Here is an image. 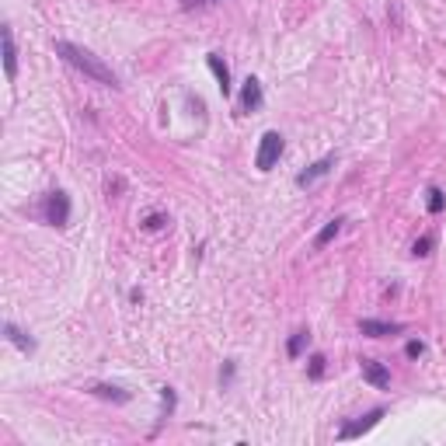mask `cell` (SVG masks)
<instances>
[{"label":"cell","mask_w":446,"mask_h":446,"mask_svg":"<svg viewBox=\"0 0 446 446\" xmlns=\"http://www.w3.org/2000/svg\"><path fill=\"white\" fill-rule=\"evenodd\" d=\"M52 49H56V56H60L63 63H70L74 70H81L84 77L105 84V87H112V91H119V77H116V70H112L108 63H101V60H98L91 49H84V45H77V42H67V39H60Z\"/></svg>","instance_id":"6da1fadb"},{"label":"cell","mask_w":446,"mask_h":446,"mask_svg":"<svg viewBox=\"0 0 446 446\" xmlns=\"http://www.w3.org/2000/svg\"><path fill=\"white\" fill-rule=\"evenodd\" d=\"M42 216H45V223L49 227H67V220H70V199H67V192H49L45 199H42Z\"/></svg>","instance_id":"7a4b0ae2"},{"label":"cell","mask_w":446,"mask_h":446,"mask_svg":"<svg viewBox=\"0 0 446 446\" xmlns=\"http://www.w3.org/2000/svg\"><path fill=\"white\" fill-rule=\"evenodd\" d=\"M279 157H283V136L279 133H265L262 143H258V157H255L258 171H272L279 164Z\"/></svg>","instance_id":"3957f363"},{"label":"cell","mask_w":446,"mask_h":446,"mask_svg":"<svg viewBox=\"0 0 446 446\" xmlns=\"http://www.w3.org/2000/svg\"><path fill=\"white\" fill-rule=\"evenodd\" d=\"M384 415H387V408H373V411H366L363 418H356V422H345V425H342L335 436H338V440H359V436H363V433H369V429H373V425H377Z\"/></svg>","instance_id":"277c9868"},{"label":"cell","mask_w":446,"mask_h":446,"mask_svg":"<svg viewBox=\"0 0 446 446\" xmlns=\"http://www.w3.org/2000/svg\"><path fill=\"white\" fill-rule=\"evenodd\" d=\"M359 369H363L366 384H373V387H380V391H384V387H391V369H387L384 363H377V359H363Z\"/></svg>","instance_id":"5b68a950"},{"label":"cell","mask_w":446,"mask_h":446,"mask_svg":"<svg viewBox=\"0 0 446 446\" xmlns=\"http://www.w3.org/2000/svg\"><path fill=\"white\" fill-rule=\"evenodd\" d=\"M206 67L213 70V77H216V84H220V94L230 98V91H234V87H230V67L220 60V52H209V56H206Z\"/></svg>","instance_id":"8992f818"},{"label":"cell","mask_w":446,"mask_h":446,"mask_svg":"<svg viewBox=\"0 0 446 446\" xmlns=\"http://www.w3.org/2000/svg\"><path fill=\"white\" fill-rule=\"evenodd\" d=\"M0 39H4V74H7V81H14L18 77V49H14V35L7 25L0 28Z\"/></svg>","instance_id":"52a82bcc"},{"label":"cell","mask_w":446,"mask_h":446,"mask_svg":"<svg viewBox=\"0 0 446 446\" xmlns=\"http://www.w3.org/2000/svg\"><path fill=\"white\" fill-rule=\"evenodd\" d=\"M331 167H335V157H321L318 164H311L307 171H300V174H296V185H300V189H311L314 182H321V178H325Z\"/></svg>","instance_id":"ba28073f"},{"label":"cell","mask_w":446,"mask_h":446,"mask_svg":"<svg viewBox=\"0 0 446 446\" xmlns=\"http://www.w3.org/2000/svg\"><path fill=\"white\" fill-rule=\"evenodd\" d=\"M359 331L369 335V338H387V335H401L405 325H398V321H373V318H366V321H359Z\"/></svg>","instance_id":"9c48e42d"},{"label":"cell","mask_w":446,"mask_h":446,"mask_svg":"<svg viewBox=\"0 0 446 446\" xmlns=\"http://www.w3.org/2000/svg\"><path fill=\"white\" fill-rule=\"evenodd\" d=\"M262 108V84L258 77H247L241 91V112H258Z\"/></svg>","instance_id":"30bf717a"},{"label":"cell","mask_w":446,"mask_h":446,"mask_svg":"<svg viewBox=\"0 0 446 446\" xmlns=\"http://www.w3.org/2000/svg\"><path fill=\"white\" fill-rule=\"evenodd\" d=\"M91 394H94V398H105V401H116V405H126V401L133 398L129 391H122V387H116V384H94Z\"/></svg>","instance_id":"8fae6325"},{"label":"cell","mask_w":446,"mask_h":446,"mask_svg":"<svg viewBox=\"0 0 446 446\" xmlns=\"http://www.w3.org/2000/svg\"><path fill=\"white\" fill-rule=\"evenodd\" d=\"M4 335H7V342H11V345H18L21 352H35V338H28V335H25L18 325H11V321H7V325H4Z\"/></svg>","instance_id":"7c38bea8"},{"label":"cell","mask_w":446,"mask_h":446,"mask_svg":"<svg viewBox=\"0 0 446 446\" xmlns=\"http://www.w3.org/2000/svg\"><path fill=\"white\" fill-rule=\"evenodd\" d=\"M307 345H311V331H307V328H300V331H293V335H289V342H286V356H289V359H300Z\"/></svg>","instance_id":"4fadbf2b"},{"label":"cell","mask_w":446,"mask_h":446,"mask_svg":"<svg viewBox=\"0 0 446 446\" xmlns=\"http://www.w3.org/2000/svg\"><path fill=\"white\" fill-rule=\"evenodd\" d=\"M342 223H345L342 216H335V220H328L325 227H321V234L314 238V247H325V244H331V241H335V238H338V230H342Z\"/></svg>","instance_id":"5bb4252c"},{"label":"cell","mask_w":446,"mask_h":446,"mask_svg":"<svg viewBox=\"0 0 446 446\" xmlns=\"http://www.w3.org/2000/svg\"><path fill=\"white\" fill-rule=\"evenodd\" d=\"M325 356H311V366H307V373H311V380H321L325 377Z\"/></svg>","instance_id":"9a60e30c"},{"label":"cell","mask_w":446,"mask_h":446,"mask_svg":"<svg viewBox=\"0 0 446 446\" xmlns=\"http://www.w3.org/2000/svg\"><path fill=\"white\" fill-rule=\"evenodd\" d=\"M429 251H433V238H418V241L411 244V255H415V258H425Z\"/></svg>","instance_id":"2e32d148"},{"label":"cell","mask_w":446,"mask_h":446,"mask_svg":"<svg viewBox=\"0 0 446 446\" xmlns=\"http://www.w3.org/2000/svg\"><path fill=\"white\" fill-rule=\"evenodd\" d=\"M443 206H446L443 192H440V189H429V213H443Z\"/></svg>","instance_id":"e0dca14e"},{"label":"cell","mask_w":446,"mask_h":446,"mask_svg":"<svg viewBox=\"0 0 446 446\" xmlns=\"http://www.w3.org/2000/svg\"><path fill=\"white\" fill-rule=\"evenodd\" d=\"M161 405H164V415L174 411V391H171V387H164L161 391Z\"/></svg>","instance_id":"ac0fdd59"},{"label":"cell","mask_w":446,"mask_h":446,"mask_svg":"<svg viewBox=\"0 0 446 446\" xmlns=\"http://www.w3.org/2000/svg\"><path fill=\"white\" fill-rule=\"evenodd\" d=\"M405 352H408V356H411V359H418V356L425 352V345H422L418 338H411V342H408V345H405Z\"/></svg>","instance_id":"d6986e66"},{"label":"cell","mask_w":446,"mask_h":446,"mask_svg":"<svg viewBox=\"0 0 446 446\" xmlns=\"http://www.w3.org/2000/svg\"><path fill=\"white\" fill-rule=\"evenodd\" d=\"M164 223H167V220H164L161 213H154V216H147V223H143V227H147V230H161Z\"/></svg>","instance_id":"ffe728a7"},{"label":"cell","mask_w":446,"mask_h":446,"mask_svg":"<svg viewBox=\"0 0 446 446\" xmlns=\"http://www.w3.org/2000/svg\"><path fill=\"white\" fill-rule=\"evenodd\" d=\"M203 4H213V0H182V7H203Z\"/></svg>","instance_id":"44dd1931"}]
</instances>
